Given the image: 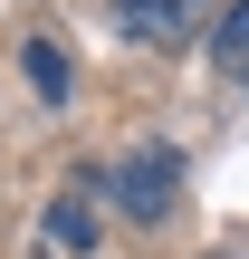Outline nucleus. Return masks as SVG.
<instances>
[{"instance_id": "obj_1", "label": "nucleus", "mask_w": 249, "mask_h": 259, "mask_svg": "<svg viewBox=\"0 0 249 259\" xmlns=\"http://www.w3.org/2000/svg\"><path fill=\"white\" fill-rule=\"evenodd\" d=\"M106 192H115L125 221H173V202H182V154H173V144H144V154H125V163L106 173Z\"/></svg>"}, {"instance_id": "obj_2", "label": "nucleus", "mask_w": 249, "mask_h": 259, "mask_svg": "<svg viewBox=\"0 0 249 259\" xmlns=\"http://www.w3.org/2000/svg\"><path fill=\"white\" fill-rule=\"evenodd\" d=\"M115 29H125L134 48H192L202 0H115Z\"/></svg>"}, {"instance_id": "obj_3", "label": "nucleus", "mask_w": 249, "mask_h": 259, "mask_svg": "<svg viewBox=\"0 0 249 259\" xmlns=\"http://www.w3.org/2000/svg\"><path fill=\"white\" fill-rule=\"evenodd\" d=\"M48 240H58L67 259H86V250H96V202H86V183L48 202Z\"/></svg>"}, {"instance_id": "obj_4", "label": "nucleus", "mask_w": 249, "mask_h": 259, "mask_svg": "<svg viewBox=\"0 0 249 259\" xmlns=\"http://www.w3.org/2000/svg\"><path fill=\"white\" fill-rule=\"evenodd\" d=\"M19 67H29L38 106H67V87H77V77H67V48H58V38H29V48H19Z\"/></svg>"}, {"instance_id": "obj_5", "label": "nucleus", "mask_w": 249, "mask_h": 259, "mask_svg": "<svg viewBox=\"0 0 249 259\" xmlns=\"http://www.w3.org/2000/svg\"><path fill=\"white\" fill-rule=\"evenodd\" d=\"M211 48H221V67H249V0H230V10H221Z\"/></svg>"}]
</instances>
